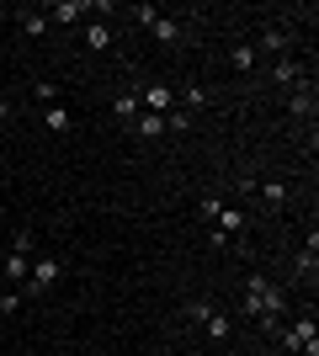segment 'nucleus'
<instances>
[{"label":"nucleus","mask_w":319,"mask_h":356,"mask_svg":"<svg viewBox=\"0 0 319 356\" xmlns=\"http://www.w3.org/2000/svg\"><path fill=\"white\" fill-rule=\"evenodd\" d=\"M202 330H208L213 341H229V314H218V309H208V319H202Z\"/></svg>","instance_id":"17"},{"label":"nucleus","mask_w":319,"mask_h":356,"mask_svg":"<svg viewBox=\"0 0 319 356\" xmlns=\"http://www.w3.org/2000/svg\"><path fill=\"white\" fill-rule=\"evenodd\" d=\"M149 32L160 38V43H181V38H186V27H181V22H170V16H154Z\"/></svg>","instance_id":"7"},{"label":"nucleus","mask_w":319,"mask_h":356,"mask_svg":"<svg viewBox=\"0 0 319 356\" xmlns=\"http://www.w3.org/2000/svg\"><path fill=\"white\" fill-rule=\"evenodd\" d=\"M218 208H224V202H218V197H202V202H197V213H202V218H208V223L218 218Z\"/></svg>","instance_id":"21"},{"label":"nucleus","mask_w":319,"mask_h":356,"mask_svg":"<svg viewBox=\"0 0 319 356\" xmlns=\"http://www.w3.org/2000/svg\"><path fill=\"white\" fill-rule=\"evenodd\" d=\"M144 106H138V90H122V96H112V118H122V122H133Z\"/></svg>","instance_id":"8"},{"label":"nucleus","mask_w":319,"mask_h":356,"mask_svg":"<svg viewBox=\"0 0 319 356\" xmlns=\"http://www.w3.org/2000/svg\"><path fill=\"white\" fill-rule=\"evenodd\" d=\"M22 303H27V298H22V293H11V287H6V298H0V314H16V309H22Z\"/></svg>","instance_id":"20"},{"label":"nucleus","mask_w":319,"mask_h":356,"mask_svg":"<svg viewBox=\"0 0 319 356\" xmlns=\"http://www.w3.org/2000/svg\"><path fill=\"white\" fill-rule=\"evenodd\" d=\"M165 128H170V134H186V128H192V112H181V106H176V112L165 118Z\"/></svg>","instance_id":"19"},{"label":"nucleus","mask_w":319,"mask_h":356,"mask_svg":"<svg viewBox=\"0 0 319 356\" xmlns=\"http://www.w3.org/2000/svg\"><path fill=\"white\" fill-rule=\"evenodd\" d=\"M11 250H16V255H27V261H32V250H38V234H32V229H22V234L11 239Z\"/></svg>","instance_id":"18"},{"label":"nucleus","mask_w":319,"mask_h":356,"mask_svg":"<svg viewBox=\"0 0 319 356\" xmlns=\"http://www.w3.org/2000/svg\"><path fill=\"white\" fill-rule=\"evenodd\" d=\"M288 112L293 118H314V86H309V80L288 90Z\"/></svg>","instance_id":"3"},{"label":"nucleus","mask_w":319,"mask_h":356,"mask_svg":"<svg viewBox=\"0 0 319 356\" xmlns=\"http://www.w3.org/2000/svg\"><path fill=\"white\" fill-rule=\"evenodd\" d=\"M213 229H218V234H240V229H245V213L240 208H218V218H213Z\"/></svg>","instance_id":"10"},{"label":"nucleus","mask_w":319,"mask_h":356,"mask_svg":"<svg viewBox=\"0 0 319 356\" xmlns=\"http://www.w3.org/2000/svg\"><path fill=\"white\" fill-rule=\"evenodd\" d=\"M133 134H138V138H160V134H165V118H154V112H138V118H133Z\"/></svg>","instance_id":"12"},{"label":"nucleus","mask_w":319,"mask_h":356,"mask_svg":"<svg viewBox=\"0 0 319 356\" xmlns=\"http://www.w3.org/2000/svg\"><path fill=\"white\" fill-rule=\"evenodd\" d=\"M43 122H48V134H75V112H69L64 102L43 106Z\"/></svg>","instance_id":"2"},{"label":"nucleus","mask_w":319,"mask_h":356,"mask_svg":"<svg viewBox=\"0 0 319 356\" xmlns=\"http://www.w3.org/2000/svg\"><path fill=\"white\" fill-rule=\"evenodd\" d=\"M16 22H22V32H27V38H43V32H48V16H43V11H16Z\"/></svg>","instance_id":"13"},{"label":"nucleus","mask_w":319,"mask_h":356,"mask_svg":"<svg viewBox=\"0 0 319 356\" xmlns=\"http://www.w3.org/2000/svg\"><path fill=\"white\" fill-rule=\"evenodd\" d=\"M256 59H261V54H256V43H234V48H229V70H240V74H250V70H256Z\"/></svg>","instance_id":"6"},{"label":"nucleus","mask_w":319,"mask_h":356,"mask_svg":"<svg viewBox=\"0 0 319 356\" xmlns=\"http://www.w3.org/2000/svg\"><path fill=\"white\" fill-rule=\"evenodd\" d=\"M256 54H288V27H266L261 43H256Z\"/></svg>","instance_id":"9"},{"label":"nucleus","mask_w":319,"mask_h":356,"mask_svg":"<svg viewBox=\"0 0 319 356\" xmlns=\"http://www.w3.org/2000/svg\"><path fill=\"white\" fill-rule=\"evenodd\" d=\"M138 106H144V112H154V118H170L181 102H176V90H170V86H160V80H154V86L138 90Z\"/></svg>","instance_id":"1"},{"label":"nucleus","mask_w":319,"mask_h":356,"mask_svg":"<svg viewBox=\"0 0 319 356\" xmlns=\"http://www.w3.org/2000/svg\"><path fill=\"white\" fill-rule=\"evenodd\" d=\"M272 80H277V86H304V64H298V59H277L272 64Z\"/></svg>","instance_id":"4"},{"label":"nucleus","mask_w":319,"mask_h":356,"mask_svg":"<svg viewBox=\"0 0 319 356\" xmlns=\"http://www.w3.org/2000/svg\"><path fill=\"white\" fill-rule=\"evenodd\" d=\"M176 102H181V112H202V106H213V96H208V86H186Z\"/></svg>","instance_id":"11"},{"label":"nucleus","mask_w":319,"mask_h":356,"mask_svg":"<svg viewBox=\"0 0 319 356\" xmlns=\"http://www.w3.org/2000/svg\"><path fill=\"white\" fill-rule=\"evenodd\" d=\"M85 11H91V0H59V6H54V11H48V16H54L59 27H69V22H80V16H85Z\"/></svg>","instance_id":"5"},{"label":"nucleus","mask_w":319,"mask_h":356,"mask_svg":"<svg viewBox=\"0 0 319 356\" xmlns=\"http://www.w3.org/2000/svg\"><path fill=\"white\" fill-rule=\"evenodd\" d=\"M27 271H32V261H27V255H6V282H27Z\"/></svg>","instance_id":"16"},{"label":"nucleus","mask_w":319,"mask_h":356,"mask_svg":"<svg viewBox=\"0 0 319 356\" xmlns=\"http://www.w3.org/2000/svg\"><path fill=\"white\" fill-rule=\"evenodd\" d=\"M256 192H261L266 208H288V186H282V181H266V186H256Z\"/></svg>","instance_id":"14"},{"label":"nucleus","mask_w":319,"mask_h":356,"mask_svg":"<svg viewBox=\"0 0 319 356\" xmlns=\"http://www.w3.org/2000/svg\"><path fill=\"white\" fill-rule=\"evenodd\" d=\"M85 48H96V54L112 48V27H106V22H91V27H85Z\"/></svg>","instance_id":"15"},{"label":"nucleus","mask_w":319,"mask_h":356,"mask_svg":"<svg viewBox=\"0 0 319 356\" xmlns=\"http://www.w3.org/2000/svg\"><path fill=\"white\" fill-rule=\"evenodd\" d=\"M0 118H6V102H0Z\"/></svg>","instance_id":"22"}]
</instances>
